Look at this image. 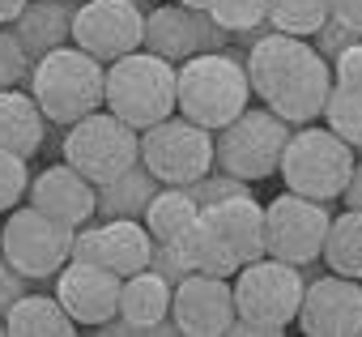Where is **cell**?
Wrapping results in <instances>:
<instances>
[{"mask_svg": "<svg viewBox=\"0 0 362 337\" xmlns=\"http://www.w3.org/2000/svg\"><path fill=\"white\" fill-rule=\"evenodd\" d=\"M247 77L264 107H273L281 120L315 124L324 115V103L332 94V64L315 52L311 39L273 30L247 52Z\"/></svg>", "mask_w": 362, "mask_h": 337, "instance_id": "6da1fadb", "label": "cell"}, {"mask_svg": "<svg viewBox=\"0 0 362 337\" xmlns=\"http://www.w3.org/2000/svg\"><path fill=\"white\" fill-rule=\"evenodd\" d=\"M303 290H307V278H303L298 265L277 261V256L247 261L235 273V307H239V316H235L230 333L281 337L290 324H298Z\"/></svg>", "mask_w": 362, "mask_h": 337, "instance_id": "7a4b0ae2", "label": "cell"}, {"mask_svg": "<svg viewBox=\"0 0 362 337\" xmlns=\"http://www.w3.org/2000/svg\"><path fill=\"white\" fill-rule=\"evenodd\" d=\"M30 94L39 98L43 115L56 128H69V124L86 120L90 111L107 107V64L77 43L56 47L43 60H35Z\"/></svg>", "mask_w": 362, "mask_h": 337, "instance_id": "3957f363", "label": "cell"}, {"mask_svg": "<svg viewBox=\"0 0 362 337\" xmlns=\"http://www.w3.org/2000/svg\"><path fill=\"white\" fill-rule=\"evenodd\" d=\"M107 111L132 128H153L179 111V64L141 47L107 64Z\"/></svg>", "mask_w": 362, "mask_h": 337, "instance_id": "277c9868", "label": "cell"}, {"mask_svg": "<svg viewBox=\"0 0 362 337\" xmlns=\"http://www.w3.org/2000/svg\"><path fill=\"white\" fill-rule=\"evenodd\" d=\"M252 77L235 52H201L179 64V115L205 128H226L252 107Z\"/></svg>", "mask_w": 362, "mask_h": 337, "instance_id": "5b68a950", "label": "cell"}, {"mask_svg": "<svg viewBox=\"0 0 362 337\" xmlns=\"http://www.w3.org/2000/svg\"><path fill=\"white\" fill-rule=\"evenodd\" d=\"M354 166H358V149L345 137H337L328 124H298L290 132L277 176L286 180L290 193H303L315 201H341Z\"/></svg>", "mask_w": 362, "mask_h": 337, "instance_id": "8992f818", "label": "cell"}, {"mask_svg": "<svg viewBox=\"0 0 362 337\" xmlns=\"http://www.w3.org/2000/svg\"><path fill=\"white\" fill-rule=\"evenodd\" d=\"M141 162L162 184L192 188L201 176L218 166V132L175 111L170 120L141 132Z\"/></svg>", "mask_w": 362, "mask_h": 337, "instance_id": "52a82bcc", "label": "cell"}, {"mask_svg": "<svg viewBox=\"0 0 362 337\" xmlns=\"http://www.w3.org/2000/svg\"><path fill=\"white\" fill-rule=\"evenodd\" d=\"M64 162H73L90 184H107L132 162H141V128L119 120L115 111H90L86 120L69 124L60 137Z\"/></svg>", "mask_w": 362, "mask_h": 337, "instance_id": "ba28073f", "label": "cell"}, {"mask_svg": "<svg viewBox=\"0 0 362 337\" xmlns=\"http://www.w3.org/2000/svg\"><path fill=\"white\" fill-rule=\"evenodd\" d=\"M294 124L281 120L273 107H247L239 120L218 128V166L252 184L281 171V154L290 145Z\"/></svg>", "mask_w": 362, "mask_h": 337, "instance_id": "9c48e42d", "label": "cell"}, {"mask_svg": "<svg viewBox=\"0 0 362 337\" xmlns=\"http://www.w3.org/2000/svg\"><path fill=\"white\" fill-rule=\"evenodd\" d=\"M73 235H77V227H69L26 201V205L9 210L5 227H0V252L26 278L56 282V273L73 261Z\"/></svg>", "mask_w": 362, "mask_h": 337, "instance_id": "30bf717a", "label": "cell"}, {"mask_svg": "<svg viewBox=\"0 0 362 337\" xmlns=\"http://www.w3.org/2000/svg\"><path fill=\"white\" fill-rule=\"evenodd\" d=\"M264 218H269V256L290 261V265H311L324 256V239L332 227L328 201L286 188L277 201L264 205Z\"/></svg>", "mask_w": 362, "mask_h": 337, "instance_id": "8fae6325", "label": "cell"}, {"mask_svg": "<svg viewBox=\"0 0 362 337\" xmlns=\"http://www.w3.org/2000/svg\"><path fill=\"white\" fill-rule=\"evenodd\" d=\"M145 0H81L77 22H73V43L98 56L103 64L141 52L145 47Z\"/></svg>", "mask_w": 362, "mask_h": 337, "instance_id": "7c38bea8", "label": "cell"}, {"mask_svg": "<svg viewBox=\"0 0 362 337\" xmlns=\"http://www.w3.org/2000/svg\"><path fill=\"white\" fill-rule=\"evenodd\" d=\"M145 47L184 64L201 52H230V30H222L209 9H192V5H153L145 18Z\"/></svg>", "mask_w": 362, "mask_h": 337, "instance_id": "4fadbf2b", "label": "cell"}, {"mask_svg": "<svg viewBox=\"0 0 362 337\" xmlns=\"http://www.w3.org/2000/svg\"><path fill=\"white\" fill-rule=\"evenodd\" d=\"M153 244L158 239L149 235V227L141 218H98V222L77 227L73 261H94V265H107L119 278H128V273L149 269Z\"/></svg>", "mask_w": 362, "mask_h": 337, "instance_id": "5bb4252c", "label": "cell"}, {"mask_svg": "<svg viewBox=\"0 0 362 337\" xmlns=\"http://www.w3.org/2000/svg\"><path fill=\"white\" fill-rule=\"evenodd\" d=\"M298 329L307 337H362V278L320 273L303 290Z\"/></svg>", "mask_w": 362, "mask_h": 337, "instance_id": "9a60e30c", "label": "cell"}, {"mask_svg": "<svg viewBox=\"0 0 362 337\" xmlns=\"http://www.w3.org/2000/svg\"><path fill=\"white\" fill-rule=\"evenodd\" d=\"M235 282L222 273H188L175 286L170 320L188 337H226L235 324Z\"/></svg>", "mask_w": 362, "mask_h": 337, "instance_id": "2e32d148", "label": "cell"}, {"mask_svg": "<svg viewBox=\"0 0 362 337\" xmlns=\"http://www.w3.org/2000/svg\"><path fill=\"white\" fill-rule=\"evenodd\" d=\"M119 290H124V278L94 261H69L56 273V295L81 329H103L107 320H115Z\"/></svg>", "mask_w": 362, "mask_h": 337, "instance_id": "e0dca14e", "label": "cell"}, {"mask_svg": "<svg viewBox=\"0 0 362 337\" xmlns=\"http://www.w3.org/2000/svg\"><path fill=\"white\" fill-rule=\"evenodd\" d=\"M30 205H39L43 214L69 222V227H86L98 218V184H90L73 162H47L43 171L30 180Z\"/></svg>", "mask_w": 362, "mask_h": 337, "instance_id": "ac0fdd59", "label": "cell"}, {"mask_svg": "<svg viewBox=\"0 0 362 337\" xmlns=\"http://www.w3.org/2000/svg\"><path fill=\"white\" fill-rule=\"evenodd\" d=\"M170 303H175V282H166L158 269H141V273L124 278L119 316L132 324V337H141V333H179V324L170 320Z\"/></svg>", "mask_w": 362, "mask_h": 337, "instance_id": "d6986e66", "label": "cell"}, {"mask_svg": "<svg viewBox=\"0 0 362 337\" xmlns=\"http://www.w3.org/2000/svg\"><path fill=\"white\" fill-rule=\"evenodd\" d=\"M77 9H81V0H30V5L22 9V18L13 22V30L22 35L26 52H30L35 60H43L47 52L73 43Z\"/></svg>", "mask_w": 362, "mask_h": 337, "instance_id": "ffe728a7", "label": "cell"}, {"mask_svg": "<svg viewBox=\"0 0 362 337\" xmlns=\"http://www.w3.org/2000/svg\"><path fill=\"white\" fill-rule=\"evenodd\" d=\"M47 115L39 107V98L22 86V90H0V145L35 158L47 145Z\"/></svg>", "mask_w": 362, "mask_h": 337, "instance_id": "44dd1931", "label": "cell"}, {"mask_svg": "<svg viewBox=\"0 0 362 337\" xmlns=\"http://www.w3.org/2000/svg\"><path fill=\"white\" fill-rule=\"evenodd\" d=\"M205 214L222 227V235L235 244L243 265L269 256V218H264V205L256 201V193H243V197H230L222 205H209Z\"/></svg>", "mask_w": 362, "mask_h": 337, "instance_id": "7402d4cb", "label": "cell"}, {"mask_svg": "<svg viewBox=\"0 0 362 337\" xmlns=\"http://www.w3.org/2000/svg\"><path fill=\"white\" fill-rule=\"evenodd\" d=\"M175 244H179V252H184V261H188L192 273H222V278H235V273L243 269V256L235 252V244L222 235V227H218L209 214H201Z\"/></svg>", "mask_w": 362, "mask_h": 337, "instance_id": "603a6c76", "label": "cell"}, {"mask_svg": "<svg viewBox=\"0 0 362 337\" xmlns=\"http://www.w3.org/2000/svg\"><path fill=\"white\" fill-rule=\"evenodd\" d=\"M5 320H9V337H73V333H81V324L69 316V307L60 303V295L52 290V295H22L9 312H5Z\"/></svg>", "mask_w": 362, "mask_h": 337, "instance_id": "cb8c5ba5", "label": "cell"}, {"mask_svg": "<svg viewBox=\"0 0 362 337\" xmlns=\"http://www.w3.org/2000/svg\"><path fill=\"white\" fill-rule=\"evenodd\" d=\"M158 188H162V180L149 171V166L132 162L115 180L98 184V218H141L145 222V210H149Z\"/></svg>", "mask_w": 362, "mask_h": 337, "instance_id": "d4e9b609", "label": "cell"}, {"mask_svg": "<svg viewBox=\"0 0 362 337\" xmlns=\"http://www.w3.org/2000/svg\"><path fill=\"white\" fill-rule=\"evenodd\" d=\"M201 201L192 197V188H179V184H162L145 210V227L158 244H175L197 218H201Z\"/></svg>", "mask_w": 362, "mask_h": 337, "instance_id": "484cf974", "label": "cell"}, {"mask_svg": "<svg viewBox=\"0 0 362 337\" xmlns=\"http://www.w3.org/2000/svg\"><path fill=\"white\" fill-rule=\"evenodd\" d=\"M324 269L362 278V210L345 205L341 214H332V227L324 239Z\"/></svg>", "mask_w": 362, "mask_h": 337, "instance_id": "4316f807", "label": "cell"}, {"mask_svg": "<svg viewBox=\"0 0 362 337\" xmlns=\"http://www.w3.org/2000/svg\"><path fill=\"white\" fill-rule=\"evenodd\" d=\"M332 18V0H269V22L273 30L311 39Z\"/></svg>", "mask_w": 362, "mask_h": 337, "instance_id": "83f0119b", "label": "cell"}, {"mask_svg": "<svg viewBox=\"0 0 362 337\" xmlns=\"http://www.w3.org/2000/svg\"><path fill=\"white\" fill-rule=\"evenodd\" d=\"M324 124L337 137H345L354 149H362V90H349V86L332 81V94L324 103Z\"/></svg>", "mask_w": 362, "mask_h": 337, "instance_id": "f1b7e54d", "label": "cell"}, {"mask_svg": "<svg viewBox=\"0 0 362 337\" xmlns=\"http://www.w3.org/2000/svg\"><path fill=\"white\" fill-rule=\"evenodd\" d=\"M30 73H35V56L26 52L22 35L13 26H0V90H30Z\"/></svg>", "mask_w": 362, "mask_h": 337, "instance_id": "f546056e", "label": "cell"}, {"mask_svg": "<svg viewBox=\"0 0 362 337\" xmlns=\"http://www.w3.org/2000/svg\"><path fill=\"white\" fill-rule=\"evenodd\" d=\"M30 158H22V154H13V149H5L0 145V214H9V210H18L26 197H30V166H26Z\"/></svg>", "mask_w": 362, "mask_h": 337, "instance_id": "4dcf8cb0", "label": "cell"}, {"mask_svg": "<svg viewBox=\"0 0 362 337\" xmlns=\"http://www.w3.org/2000/svg\"><path fill=\"white\" fill-rule=\"evenodd\" d=\"M209 18H214L222 30H230V35L256 30V26L269 22V0H214V5H209Z\"/></svg>", "mask_w": 362, "mask_h": 337, "instance_id": "1f68e13d", "label": "cell"}, {"mask_svg": "<svg viewBox=\"0 0 362 337\" xmlns=\"http://www.w3.org/2000/svg\"><path fill=\"white\" fill-rule=\"evenodd\" d=\"M243 193H252V180H243V176H230V171H222V166H214L209 176H201V180L192 184V197L201 201V210H209V205H222V201H230V197H243Z\"/></svg>", "mask_w": 362, "mask_h": 337, "instance_id": "d6a6232c", "label": "cell"}, {"mask_svg": "<svg viewBox=\"0 0 362 337\" xmlns=\"http://www.w3.org/2000/svg\"><path fill=\"white\" fill-rule=\"evenodd\" d=\"M358 39H362V30H354V26H349V22H341V18H328V22H324V26L311 35L315 52H320L328 64H332V60H337V56H341L349 43H358Z\"/></svg>", "mask_w": 362, "mask_h": 337, "instance_id": "836d02e7", "label": "cell"}, {"mask_svg": "<svg viewBox=\"0 0 362 337\" xmlns=\"http://www.w3.org/2000/svg\"><path fill=\"white\" fill-rule=\"evenodd\" d=\"M30 286H35V278H26L5 252H0V316H5L22 295H30Z\"/></svg>", "mask_w": 362, "mask_h": 337, "instance_id": "e575fe53", "label": "cell"}, {"mask_svg": "<svg viewBox=\"0 0 362 337\" xmlns=\"http://www.w3.org/2000/svg\"><path fill=\"white\" fill-rule=\"evenodd\" d=\"M149 269H158L166 282H184L192 269H188V261H184V252H179V244H153V261H149Z\"/></svg>", "mask_w": 362, "mask_h": 337, "instance_id": "d590c367", "label": "cell"}, {"mask_svg": "<svg viewBox=\"0 0 362 337\" xmlns=\"http://www.w3.org/2000/svg\"><path fill=\"white\" fill-rule=\"evenodd\" d=\"M332 81H337V86H349V90H362V39L349 43V47L332 60Z\"/></svg>", "mask_w": 362, "mask_h": 337, "instance_id": "8d00e7d4", "label": "cell"}, {"mask_svg": "<svg viewBox=\"0 0 362 337\" xmlns=\"http://www.w3.org/2000/svg\"><path fill=\"white\" fill-rule=\"evenodd\" d=\"M332 18H341L354 30H362V0H332Z\"/></svg>", "mask_w": 362, "mask_h": 337, "instance_id": "74e56055", "label": "cell"}, {"mask_svg": "<svg viewBox=\"0 0 362 337\" xmlns=\"http://www.w3.org/2000/svg\"><path fill=\"white\" fill-rule=\"evenodd\" d=\"M341 201H345L349 210H362V158H358V166H354V176H349V184H345Z\"/></svg>", "mask_w": 362, "mask_h": 337, "instance_id": "f35d334b", "label": "cell"}, {"mask_svg": "<svg viewBox=\"0 0 362 337\" xmlns=\"http://www.w3.org/2000/svg\"><path fill=\"white\" fill-rule=\"evenodd\" d=\"M26 5H30V0H0V26H13Z\"/></svg>", "mask_w": 362, "mask_h": 337, "instance_id": "ab89813d", "label": "cell"}, {"mask_svg": "<svg viewBox=\"0 0 362 337\" xmlns=\"http://www.w3.org/2000/svg\"><path fill=\"white\" fill-rule=\"evenodd\" d=\"M179 5H192V9H209L214 0H179Z\"/></svg>", "mask_w": 362, "mask_h": 337, "instance_id": "60d3db41", "label": "cell"}, {"mask_svg": "<svg viewBox=\"0 0 362 337\" xmlns=\"http://www.w3.org/2000/svg\"><path fill=\"white\" fill-rule=\"evenodd\" d=\"M5 333H9V320H5V316H0V337H5Z\"/></svg>", "mask_w": 362, "mask_h": 337, "instance_id": "b9f144b4", "label": "cell"}]
</instances>
